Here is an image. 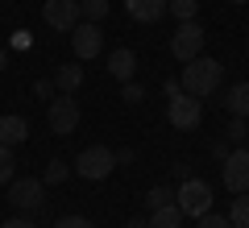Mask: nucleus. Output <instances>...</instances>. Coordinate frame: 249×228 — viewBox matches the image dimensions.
Returning a JSON list of instances; mask_svg holds the SVG:
<instances>
[{
    "label": "nucleus",
    "instance_id": "1",
    "mask_svg": "<svg viewBox=\"0 0 249 228\" xmlns=\"http://www.w3.org/2000/svg\"><path fill=\"white\" fill-rule=\"evenodd\" d=\"M178 83H183L187 96L208 100V96H216V91H220V83H224V67H220L216 58H208V54H199V58L183 62V75H178Z\"/></svg>",
    "mask_w": 249,
    "mask_h": 228
},
{
    "label": "nucleus",
    "instance_id": "2",
    "mask_svg": "<svg viewBox=\"0 0 249 228\" xmlns=\"http://www.w3.org/2000/svg\"><path fill=\"white\" fill-rule=\"evenodd\" d=\"M175 203H178V211H183V216H191V220L208 216V211H212V183L187 175L183 183H178V191H175Z\"/></svg>",
    "mask_w": 249,
    "mask_h": 228
},
{
    "label": "nucleus",
    "instance_id": "3",
    "mask_svg": "<svg viewBox=\"0 0 249 228\" xmlns=\"http://www.w3.org/2000/svg\"><path fill=\"white\" fill-rule=\"evenodd\" d=\"M71 170H75L79 178H88V183H104V178L116 170V149H108V145H88L79 158H75Z\"/></svg>",
    "mask_w": 249,
    "mask_h": 228
},
{
    "label": "nucleus",
    "instance_id": "4",
    "mask_svg": "<svg viewBox=\"0 0 249 228\" xmlns=\"http://www.w3.org/2000/svg\"><path fill=\"white\" fill-rule=\"evenodd\" d=\"M204 42H208L204 25H199V21H183V25L170 34V54H175L178 62H191V58L204 54Z\"/></svg>",
    "mask_w": 249,
    "mask_h": 228
},
{
    "label": "nucleus",
    "instance_id": "5",
    "mask_svg": "<svg viewBox=\"0 0 249 228\" xmlns=\"http://www.w3.org/2000/svg\"><path fill=\"white\" fill-rule=\"evenodd\" d=\"M166 121L175 124L178 133H196L199 124H204V100H196V96H175L170 100V108H166Z\"/></svg>",
    "mask_w": 249,
    "mask_h": 228
},
{
    "label": "nucleus",
    "instance_id": "6",
    "mask_svg": "<svg viewBox=\"0 0 249 228\" xmlns=\"http://www.w3.org/2000/svg\"><path fill=\"white\" fill-rule=\"evenodd\" d=\"M71 50H75V62H91L104 54V34H100L96 21H79L71 29Z\"/></svg>",
    "mask_w": 249,
    "mask_h": 228
},
{
    "label": "nucleus",
    "instance_id": "7",
    "mask_svg": "<svg viewBox=\"0 0 249 228\" xmlns=\"http://www.w3.org/2000/svg\"><path fill=\"white\" fill-rule=\"evenodd\" d=\"M220 175H224V191L232 195H249V149H229V158L220 162Z\"/></svg>",
    "mask_w": 249,
    "mask_h": 228
},
{
    "label": "nucleus",
    "instance_id": "8",
    "mask_svg": "<svg viewBox=\"0 0 249 228\" xmlns=\"http://www.w3.org/2000/svg\"><path fill=\"white\" fill-rule=\"evenodd\" d=\"M46 124H50V133H58V137H71V133L79 129V104H75L71 96H54L50 108H46Z\"/></svg>",
    "mask_w": 249,
    "mask_h": 228
},
{
    "label": "nucleus",
    "instance_id": "9",
    "mask_svg": "<svg viewBox=\"0 0 249 228\" xmlns=\"http://www.w3.org/2000/svg\"><path fill=\"white\" fill-rule=\"evenodd\" d=\"M42 21L50 29H58V34H71V29L83 21L79 0H46V4H42Z\"/></svg>",
    "mask_w": 249,
    "mask_h": 228
},
{
    "label": "nucleus",
    "instance_id": "10",
    "mask_svg": "<svg viewBox=\"0 0 249 228\" xmlns=\"http://www.w3.org/2000/svg\"><path fill=\"white\" fill-rule=\"evenodd\" d=\"M9 203L17 211H37L46 203V183L42 178H13L9 183Z\"/></svg>",
    "mask_w": 249,
    "mask_h": 228
},
{
    "label": "nucleus",
    "instance_id": "11",
    "mask_svg": "<svg viewBox=\"0 0 249 228\" xmlns=\"http://www.w3.org/2000/svg\"><path fill=\"white\" fill-rule=\"evenodd\" d=\"M124 13L137 21V25H154L170 13V0H124Z\"/></svg>",
    "mask_w": 249,
    "mask_h": 228
},
{
    "label": "nucleus",
    "instance_id": "12",
    "mask_svg": "<svg viewBox=\"0 0 249 228\" xmlns=\"http://www.w3.org/2000/svg\"><path fill=\"white\" fill-rule=\"evenodd\" d=\"M108 75H112L116 83H129L137 75V54L129 50V46H121V50L108 54Z\"/></svg>",
    "mask_w": 249,
    "mask_h": 228
},
{
    "label": "nucleus",
    "instance_id": "13",
    "mask_svg": "<svg viewBox=\"0 0 249 228\" xmlns=\"http://www.w3.org/2000/svg\"><path fill=\"white\" fill-rule=\"evenodd\" d=\"M54 88H58V96H75V91L83 88V67H79V62H58V70H54Z\"/></svg>",
    "mask_w": 249,
    "mask_h": 228
},
{
    "label": "nucleus",
    "instance_id": "14",
    "mask_svg": "<svg viewBox=\"0 0 249 228\" xmlns=\"http://www.w3.org/2000/svg\"><path fill=\"white\" fill-rule=\"evenodd\" d=\"M220 108H224L229 116H241V121H245V116H249V79H245V83H232V88L224 91Z\"/></svg>",
    "mask_w": 249,
    "mask_h": 228
},
{
    "label": "nucleus",
    "instance_id": "15",
    "mask_svg": "<svg viewBox=\"0 0 249 228\" xmlns=\"http://www.w3.org/2000/svg\"><path fill=\"white\" fill-rule=\"evenodd\" d=\"M25 137H29V121L25 116H17V112L0 116V145H21Z\"/></svg>",
    "mask_w": 249,
    "mask_h": 228
},
{
    "label": "nucleus",
    "instance_id": "16",
    "mask_svg": "<svg viewBox=\"0 0 249 228\" xmlns=\"http://www.w3.org/2000/svg\"><path fill=\"white\" fill-rule=\"evenodd\" d=\"M183 211H178V203H166V208H154L150 211V228H183Z\"/></svg>",
    "mask_w": 249,
    "mask_h": 228
},
{
    "label": "nucleus",
    "instance_id": "17",
    "mask_svg": "<svg viewBox=\"0 0 249 228\" xmlns=\"http://www.w3.org/2000/svg\"><path fill=\"white\" fill-rule=\"evenodd\" d=\"M75 170H71V162H62V158H50L46 162V175H42V183H67Z\"/></svg>",
    "mask_w": 249,
    "mask_h": 228
},
{
    "label": "nucleus",
    "instance_id": "18",
    "mask_svg": "<svg viewBox=\"0 0 249 228\" xmlns=\"http://www.w3.org/2000/svg\"><path fill=\"white\" fill-rule=\"evenodd\" d=\"M108 9H112L108 0H79V13H83V21H96V25L108 17Z\"/></svg>",
    "mask_w": 249,
    "mask_h": 228
},
{
    "label": "nucleus",
    "instance_id": "19",
    "mask_svg": "<svg viewBox=\"0 0 249 228\" xmlns=\"http://www.w3.org/2000/svg\"><path fill=\"white\" fill-rule=\"evenodd\" d=\"M166 203H175V191H170L166 183H158V187H150V191H145V208H166Z\"/></svg>",
    "mask_w": 249,
    "mask_h": 228
},
{
    "label": "nucleus",
    "instance_id": "20",
    "mask_svg": "<svg viewBox=\"0 0 249 228\" xmlns=\"http://www.w3.org/2000/svg\"><path fill=\"white\" fill-rule=\"evenodd\" d=\"M229 220H232V228H249V195H237V199H232Z\"/></svg>",
    "mask_w": 249,
    "mask_h": 228
},
{
    "label": "nucleus",
    "instance_id": "21",
    "mask_svg": "<svg viewBox=\"0 0 249 228\" xmlns=\"http://www.w3.org/2000/svg\"><path fill=\"white\" fill-rule=\"evenodd\" d=\"M196 13H199V0H170V17H178V25L196 21Z\"/></svg>",
    "mask_w": 249,
    "mask_h": 228
},
{
    "label": "nucleus",
    "instance_id": "22",
    "mask_svg": "<svg viewBox=\"0 0 249 228\" xmlns=\"http://www.w3.org/2000/svg\"><path fill=\"white\" fill-rule=\"evenodd\" d=\"M224 137H229L232 145H241V141L249 137V124L241 121V116H229V129H224Z\"/></svg>",
    "mask_w": 249,
    "mask_h": 228
},
{
    "label": "nucleus",
    "instance_id": "23",
    "mask_svg": "<svg viewBox=\"0 0 249 228\" xmlns=\"http://www.w3.org/2000/svg\"><path fill=\"white\" fill-rule=\"evenodd\" d=\"M13 170H17V162H13V145H0V183H13Z\"/></svg>",
    "mask_w": 249,
    "mask_h": 228
},
{
    "label": "nucleus",
    "instance_id": "24",
    "mask_svg": "<svg viewBox=\"0 0 249 228\" xmlns=\"http://www.w3.org/2000/svg\"><path fill=\"white\" fill-rule=\"evenodd\" d=\"M121 100H124V104H142V100H145V88H142L137 79L121 83Z\"/></svg>",
    "mask_w": 249,
    "mask_h": 228
},
{
    "label": "nucleus",
    "instance_id": "25",
    "mask_svg": "<svg viewBox=\"0 0 249 228\" xmlns=\"http://www.w3.org/2000/svg\"><path fill=\"white\" fill-rule=\"evenodd\" d=\"M196 228H232V220H229V216H216V211H208V216L196 220Z\"/></svg>",
    "mask_w": 249,
    "mask_h": 228
},
{
    "label": "nucleus",
    "instance_id": "26",
    "mask_svg": "<svg viewBox=\"0 0 249 228\" xmlns=\"http://www.w3.org/2000/svg\"><path fill=\"white\" fill-rule=\"evenodd\" d=\"M34 96H37V100H54V96H58L54 79H37V83H34Z\"/></svg>",
    "mask_w": 249,
    "mask_h": 228
},
{
    "label": "nucleus",
    "instance_id": "27",
    "mask_svg": "<svg viewBox=\"0 0 249 228\" xmlns=\"http://www.w3.org/2000/svg\"><path fill=\"white\" fill-rule=\"evenodd\" d=\"M54 228H96V224H91L88 216H62V220H58Z\"/></svg>",
    "mask_w": 249,
    "mask_h": 228
},
{
    "label": "nucleus",
    "instance_id": "28",
    "mask_svg": "<svg viewBox=\"0 0 249 228\" xmlns=\"http://www.w3.org/2000/svg\"><path fill=\"white\" fill-rule=\"evenodd\" d=\"M0 228H37V224H34V220H25V216H13V220H4Z\"/></svg>",
    "mask_w": 249,
    "mask_h": 228
},
{
    "label": "nucleus",
    "instance_id": "29",
    "mask_svg": "<svg viewBox=\"0 0 249 228\" xmlns=\"http://www.w3.org/2000/svg\"><path fill=\"white\" fill-rule=\"evenodd\" d=\"M162 91L175 100V96H183V83H178V79H166V83H162Z\"/></svg>",
    "mask_w": 249,
    "mask_h": 228
},
{
    "label": "nucleus",
    "instance_id": "30",
    "mask_svg": "<svg viewBox=\"0 0 249 228\" xmlns=\"http://www.w3.org/2000/svg\"><path fill=\"white\" fill-rule=\"evenodd\" d=\"M13 46H21V50H29V29H17V34H13Z\"/></svg>",
    "mask_w": 249,
    "mask_h": 228
},
{
    "label": "nucleus",
    "instance_id": "31",
    "mask_svg": "<svg viewBox=\"0 0 249 228\" xmlns=\"http://www.w3.org/2000/svg\"><path fill=\"white\" fill-rule=\"evenodd\" d=\"M129 162H133V149H129V145L116 149V166H129Z\"/></svg>",
    "mask_w": 249,
    "mask_h": 228
},
{
    "label": "nucleus",
    "instance_id": "32",
    "mask_svg": "<svg viewBox=\"0 0 249 228\" xmlns=\"http://www.w3.org/2000/svg\"><path fill=\"white\" fill-rule=\"evenodd\" d=\"M124 228H150V220H142V216H137V220H129Z\"/></svg>",
    "mask_w": 249,
    "mask_h": 228
},
{
    "label": "nucleus",
    "instance_id": "33",
    "mask_svg": "<svg viewBox=\"0 0 249 228\" xmlns=\"http://www.w3.org/2000/svg\"><path fill=\"white\" fill-rule=\"evenodd\" d=\"M9 67V50H4V46H0V70Z\"/></svg>",
    "mask_w": 249,
    "mask_h": 228
},
{
    "label": "nucleus",
    "instance_id": "34",
    "mask_svg": "<svg viewBox=\"0 0 249 228\" xmlns=\"http://www.w3.org/2000/svg\"><path fill=\"white\" fill-rule=\"evenodd\" d=\"M229 4H249V0H229Z\"/></svg>",
    "mask_w": 249,
    "mask_h": 228
}]
</instances>
